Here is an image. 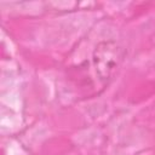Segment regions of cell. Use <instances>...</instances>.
Returning <instances> with one entry per match:
<instances>
[{
  "label": "cell",
  "instance_id": "1",
  "mask_svg": "<svg viewBox=\"0 0 155 155\" xmlns=\"http://www.w3.org/2000/svg\"><path fill=\"white\" fill-rule=\"evenodd\" d=\"M125 48L114 40L101 41L92 53V62L101 81L109 82L119 70L124 58Z\"/></svg>",
  "mask_w": 155,
  "mask_h": 155
}]
</instances>
